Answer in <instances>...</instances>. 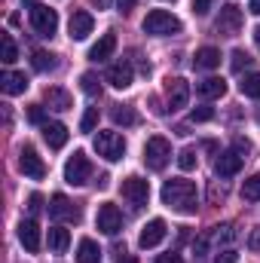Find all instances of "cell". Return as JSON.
Here are the masks:
<instances>
[{
  "label": "cell",
  "instance_id": "6da1fadb",
  "mask_svg": "<svg viewBox=\"0 0 260 263\" xmlns=\"http://www.w3.org/2000/svg\"><path fill=\"white\" fill-rule=\"evenodd\" d=\"M162 205H169L172 211H181V214H196L199 208V190H196L193 181H184V178H172L162 184Z\"/></svg>",
  "mask_w": 260,
  "mask_h": 263
},
{
  "label": "cell",
  "instance_id": "7a4b0ae2",
  "mask_svg": "<svg viewBox=\"0 0 260 263\" xmlns=\"http://www.w3.org/2000/svg\"><path fill=\"white\" fill-rule=\"evenodd\" d=\"M141 28L150 37H172V34H181V18L172 15L169 9H150Z\"/></svg>",
  "mask_w": 260,
  "mask_h": 263
},
{
  "label": "cell",
  "instance_id": "3957f363",
  "mask_svg": "<svg viewBox=\"0 0 260 263\" xmlns=\"http://www.w3.org/2000/svg\"><path fill=\"white\" fill-rule=\"evenodd\" d=\"M144 162H147V168L162 172V168L172 162V144H169L162 135L147 138V144H144Z\"/></svg>",
  "mask_w": 260,
  "mask_h": 263
},
{
  "label": "cell",
  "instance_id": "277c9868",
  "mask_svg": "<svg viewBox=\"0 0 260 263\" xmlns=\"http://www.w3.org/2000/svg\"><path fill=\"white\" fill-rule=\"evenodd\" d=\"M95 153L107 162H120L126 156V138L120 132H98L95 135Z\"/></svg>",
  "mask_w": 260,
  "mask_h": 263
},
{
  "label": "cell",
  "instance_id": "5b68a950",
  "mask_svg": "<svg viewBox=\"0 0 260 263\" xmlns=\"http://www.w3.org/2000/svg\"><path fill=\"white\" fill-rule=\"evenodd\" d=\"M89 178H92V162H89V156H86L83 150H73V156L65 162V181L70 187H83V184H89Z\"/></svg>",
  "mask_w": 260,
  "mask_h": 263
},
{
  "label": "cell",
  "instance_id": "8992f818",
  "mask_svg": "<svg viewBox=\"0 0 260 263\" xmlns=\"http://www.w3.org/2000/svg\"><path fill=\"white\" fill-rule=\"evenodd\" d=\"M31 28L40 34V37H52L59 31V12L49 9V6H31Z\"/></svg>",
  "mask_w": 260,
  "mask_h": 263
},
{
  "label": "cell",
  "instance_id": "52a82bcc",
  "mask_svg": "<svg viewBox=\"0 0 260 263\" xmlns=\"http://www.w3.org/2000/svg\"><path fill=\"white\" fill-rule=\"evenodd\" d=\"M242 22H245L242 9H239L236 3H227V6H220V15H217L214 28H217V34H224V37H236V34L242 31Z\"/></svg>",
  "mask_w": 260,
  "mask_h": 263
},
{
  "label": "cell",
  "instance_id": "ba28073f",
  "mask_svg": "<svg viewBox=\"0 0 260 263\" xmlns=\"http://www.w3.org/2000/svg\"><path fill=\"white\" fill-rule=\"evenodd\" d=\"M18 168H22V175L31 178V181H43V178H46V162L37 156V150H34L31 144L22 147V153H18Z\"/></svg>",
  "mask_w": 260,
  "mask_h": 263
},
{
  "label": "cell",
  "instance_id": "9c48e42d",
  "mask_svg": "<svg viewBox=\"0 0 260 263\" xmlns=\"http://www.w3.org/2000/svg\"><path fill=\"white\" fill-rule=\"evenodd\" d=\"M120 193H123V199L132 202V208H144L147 199H150V184H147L144 178L132 175V178H126V181L120 184Z\"/></svg>",
  "mask_w": 260,
  "mask_h": 263
},
{
  "label": "cell",
  "instance_id": "30bf717a",
  "mask_svg": "<svg viewBox=\"0 0 260 263\" xmlns=\"http://www.w3.org/2000/svg\"><path fill=\"white\" fill-rule=\"evenodd\" d=\"M165 98H169V107L172 110L187 107V101H190V83L184 77H169L165 80Z\"/></svg>",
  "mask_w": 260,
  "mask_h": 263
},
{
  "label": "cell",
  "instance_id": "8fae6325",
  "mask_svg": "<svg viewBox=\"0 0 260 263\" xmlns=\"http://www.w3.org/2000/svg\"><path fill=\"white\" fill-rule=\"evenodd\" d=\"M98 230L104 233V236H117L120 230H123V211L114 205V202H104L101 208H98Z\"/></svg>",
  "mask_w": 260,
  "mask_h": 263
},
{
  "label": "cell",
  "instance_id": "7c38bea8",
  "mask_svg": "<svg viewBox=\"0 0 260 263\" xmlns=\"http://www.w3.org/2000/svg\"><path fill=\"white\" fill-rule=\"evenodd\" d=\"M242 165H245V156L239 153V150H227V153H220L217 159H214V175L224 181V178H236L239 172H242Z\"/></svg>",
  "mask_w": 260,
  "mask_h": 263
},
{
  "label": "cell",
  "instance_id": "4fadbf2b",
  "mask_svg": "<svg viewBox=\"0 0 260 263\" xmlns=\"http://www.w3.org/2000/svg\"><path fill=\"white\" fill-rule=\"evenodd\" d=\"M92 28H95L92 12H86V9H73V12H70V22H67L70 40H86V37L92 34Z\"/></svg>",
  "mask_w": 260,
  "mask_h": 263
},
{
  "label": "cell",
  "instance_id": "5bb4252c",
  "mask_svg": "<svg viewBox=\"0 0 260 263\" xmlns=\"http://www.w3.org/2000/svg\"><path fill=\"white\" fill-rule=\"evenodd\" d=\"M165 233H169L165 220H162V217H153V220L144 223V230H141V236H138V245H141V248H156V245L165 239Z\"/></svg>",
  "mask_w": 260,
  "mask_h": 263
},
{
  "label": "cell",
  "instance_id": "9a60e30c",
  "mask_svg": "<svg viewBox=\"0 0 260 263\" xmlns=\"http://www.w3.org/2000/svg\"><path fill=\"white\" fill-rule=\"evenodd\" d=\"M49 214H52L55 220H70V223L80 220V208H77L65 193H55V196H52V202H49Z\"/></svg>",
  "mask_w": 260,
  "mask_h": 263
},
{
  "label": "cell",
  "instance_id": "2e32d148",
  "mask_svg": "<svg viewBox=\"0 0 260 263\" xmlns=\"http://www.w3.org/2000/svg\"><path fill=\"white\" fill-rule=\"evenodd\" d=\"M132 80H135V70H132V65L126 59L117 62V65H110V70H107V83H110L114 89H129Z\"/></svg>",
  "mask_w": 260,
  "mask_h": 263
},
{
  "label": "cell",
  "instance_id": "e0dca14e",
  "mask_svg": "<svg viewBox=\"0 0 260 263\" xmlns=\"http://www.w3.org/2000/svg\"><path fill=\"white\" fill-rule=\"evenodd\" d=\"M18 242L25 245V251H40V227L37 220H22L18 223Z\"/></svg>",
  "mask_w": 260,
  "mask_h": 263
},
{
  "label": "cell",
  "instance_id": "ac0fdd59",
  "mask_svg": "<svg viewBox=\"0 0 260 263\" xmlns=\"http://www.w3.org/2000/svg\"><path fill=\"white\" fill-rule=\"evenodd\" d=\"M0 89H3L6 95H22V92L28 89V77H25L22 70H3V73H0Z\"/></svg>",
  "mask_w": 260,
  "mask_h": 263
},
{
  "label": "cell",
  "instance_id": "d6986e66",
  "mask_svg": "<svg viewBox=\"0 0 260 263\" xmlns=\"http://www.w3.org/2000/svg\"><path fill=\"white\" fill-rule=\"evenodd\" d=\"M40 132H43V141H46L52 150H62L67 144V126L65 123H43Z\"/></svg>",
  "mask_w": 260,
  "mask_h": 263
},
{
  "label": "cell",
  "instance_id": "ffe728a7",
  "mask_svg": "<svg viewBox=\"0 0 260 263\" xmlns=\"http://www.w3.org/2000/svg\"><path fill=\"white\" fill-rule=\"evenodd\" d=\"M117 49V34H101V40L89 49V62H107Z\"/></svg>",
  "mask_w": 260,
  "mask_h": 263
},
{
  "label": "cell",
  "instance_id": "44dd1931",
  "mask_svg": "<svg viewBox=\"0 0 260 263\" xmlns=\"http://www.w3.org/2000/svg\"><path fill=\"white\" fill-rule=\"evenodd\" d=\"M196 92H199L202 98H208V101H214V98H224V92H227V83H224L220 77H208V80H202V83H196Z\"/></svg>",
  "mask_w": 260,
  "mask_h": 263
},
{
  "label": "cell",
  "instance_id": "7402d4cb",
  "mask_svg": "<svg viewBox=\"0 0 260 263\" xmlns=\"http://www.w3.org/2000/svg\"><path fill=\"white\" fill-rule=\"evenodd\" d=\"M193 65L199 67V70H214V67H220V49L202 46V49L193 55Z\"/></svg>",
  "mask_w": 260,
  "mask_h": 263
},
{
  "label": "cell",
  "instance_id": "603a6c76",
  "mask_svg": "<svg viewBox=\"0 0 260 263\" xmlns=\"http://www.w3.org/2000/svg\"><path fill=\"white\" fill-rule=\"evenodd\" d=\"M43 101L52 107V110H70V95H67L65 89H59V86H49L46 92H43Z\"/></svg>",
  "mask_w": 260,
  "mask_h": 263
},
{
  "label": "cell",
  "instance_id": "cb8c5ba5",
  "mask_svg": "<svg viewBox=\"0 0 260 263\" xmlns=\"http://www.w3.org/2000/svg\"><path fill=\"white\" fill-rule=\"evenodd\" d=\"M77 263H101V248L92 239H80V245H77Z\"/></svg>",
  "mask_w": 260,
  "mask_h": 263
},
{
  "label": "cell",
  "instance_id": "d4e9b609",
  "mask_svg": "<svg viewBox=\"0 0 260 263\" xmlns=\"http://www.w3.org/2000/svg\"><path fill=\"white\" fill-rule=\"evenodd\" d=\"M67 245H70V233H67L65 227H52V230H49V248H52L55 254H65Z\"/></svg>",
  "mask_w": 260,
  "mask_h": 263
},
{
  "label": "cell",
  "instance_id": "484cf974",
  "mask_svg": "<svg viewBox=\"0 0 260 263\" xmlns=\"http://www.w3.org/2000/svg\"><path fill=\"white\" fill-rule=\"evenodd\" d=\"M239 89H242V95L245 98H260V73H245L242 77V83H239Z\"/></svg>",
  "mask_w": 260,
  "mask_h": 263
},
{
  "label": "cell",
  "instance_id": "4316f807",
  "mask_svg": "<svg viewBox=\"0 0 260 263\" xmlns=\"http://www.w3.org/2000/svg\"><path fill=\"white\" fill-rule=\"evenodd\" d=\"M31 65H34V70H40V73H46V70H55V55L52 52H43V49H37L34 52V59H31Z\"/></svg>",
  "mask_w": 260,
  "mask_h": 263
},
{
  "label": "cell",
  "instance_id": "83f0119b",
  "mask_svg": "<svg viewBox=\"0 0 260 263\" xmlns=\"http://www.w3.org/2000/svg\"><path fill=\"white\" fill-rule=\"evenodd\" d=\"M110 117H114L117 126H135V123H138V114H135L132 107H126V104H117Z\"/></svg>",
  "mask_w": 260,
  "mask_h": 263
},
{
  "label": "cell",
  "instance_id": "f1b7e54d",
  "mask_svg": "<svg viewBox=\"0 0 260 263\" xmlns=\"http://www.w3.org/2000/svg\"><path fill=\"white\" fill-rule=\"evenodd\" d=\"M178 165H181V172H193L196 165H199V153H196V147H184V150L178 153Z\"/></svg>",
  "mask_w": 260,
  "mask_h": 263
},
{
  "label": "cell",
  "instance_id": "f546056e",
  "mask_svg": "<svg viewBox=\"0 0 260 263\" xmlns=\"http://www.w3.org/2000/svg\"><path fill=\"white\" fill-rule=\"evenodd\" d=\"M242 199L245 202H260V175H251L242 184Z\"/></svg>",
  "mask_w": 260,
  "mask_h": 263
},
{
  "label": "cell",
  "instance_id": "4dcf8cb0",
  "mask_svg": "<svg viewBox=\"0 0 260 263\" xmlns=\"http://www.w3.org/2000/svg\"><path fill=\"white\" fill-rule=\"evenodd\" d=\"M80 86H83V92H86L89 98L101 95V83H98V77H95V73H83V77H80Z\"/></svg>",
  "mask_w": 260,
  "mask_h": 263
},
{
  "label": "cell",
  "instance_id": "1f68e13d",
  "mask_svg": "<svg viewBox=\"0 0 260 263\" xmlns=\"http://www.w3.org/2000/svg\"><path fill=\"white\" fill-rule=\"evenodd\" d=\"M230 59H233V62H230V67H233L236 73H242V70H248V67H251V62H254V59H251V55H248L245 49H236V52H233Z\"/></svg>",
  "mask_w": 260,
  "mask_h": 263
},
{
  "label": "cell",
  "instance_id": "d6a6232c",
  "mask_svg": "<svg viewBox=\"0 0 260 263\" xmlns=\"http://www.w3.org/2000/svg\"><path fill=\"white\" fill-rule=\"evenodd\" d=\"M0 43H3V62H6V65H12V62L18 59V49H15L12 34H3V40H0Z\"/></svg>",
  "mask_w": 260,
  "mask_h": 263
},
{
  "label": "cell",
  "instance_id": "836d02e7",
  "mask_svg": "<svg viewBox=\"0 0 260 263\" xmlns=\"http://www.w3.org/2000/svg\"><path fill=\"white\" fill-rule=\"evenodd\" d=\"M208 239H214L217 245H220V242H233V239H236V230H233L230 223H224V227H214Z\"/></svg>",
  "mask_w": 260,
  "mask_h": 263
},
{
  "label": "cell",
  "instance_id": "e575fe53",
  "mask_svg": "<svg viewBox=\"0 0 260 263\" xmlns=\"http://www.w3.org/2000/svg\"><path fill=\"white\" fill-rule=\"evenodd\" d=\"M98 126V107H89L86 114H83V120H80V129L83 132H92Z\"/></svg>",
  "mask_w": 260,
  "mask_h": 263
},
{
  "label": "cell",
  "instance_id": "d590c367",
  "mask_svg": "<svg viewBox=\"0 0 260 263\" xmlns=\"http://www.w3.org/2000/svg\"><path fill=\"white\" fill-rule=\"evenodd\" d=\"M190 120H193V123H208V120H214V107H193V110H190Z\"/></svg>",
  "mask_w": 260,
  "mask_h": 263
},
{
  "label": "cell",
  "instance_id": "8d00e7d4",
  "mask_svg": "<svg viewBox=\"0 0 260 263\" xmlns=\"http://www.w3.org/2000/svg\"><path fill=\"white\" fill-rule=\"evenodd\" d=\"M28 123H34V126H43V123H49L40 104H31V107H28Z\"/></svg>",
  "mask_w": 260,
  "mask_h": 263
},
{
  "label": "cell",
  "instance_id": "74e56055",
  "mask_svg": "<svg viewBox=\"0 0 260 263\" xmlns=\"http://www.w3.org/2000/svg\"><path fill=\"white\" fill-rule=\"evenodd\" d=\"M214 263H239V254H236L233 248H224V251L214 254Z\"/></svg>",
  "mask_w": 260,
  "mask_h": 263
},
{
  "label": "cell",
  "instance_id": "f35d334b",
  "mask_svg": "<svg viewBox=\"0 0 260 263\" xmlns=\"http://www.w3.org/2000/svg\"><path fill=\"white\" fill-rule=\"evenodd\" d=\"M211 3H214V0H193V12H196V15H208Z\"/></svg>",
  "mask_w": 260,
  "mask_h": 263
},
{
  "label": "cell",
  "instance_id": "ab89813d",
  "mask_svg": "<svg viewBox=\"0 0 260 263\" xmlns=\"http://www.w3.org/2000/svg\"><path fill=\"white\" fill-rule=\"evenodd\" d=\"M28 208L37 214V211L43 208V196H40V193H31V196H28Z\"/></svg>",
  "mask_w": 260,
  "mask_h": 263
},
{
  "label": "cell",
  "instance_id": "60d3db41",
  "mask_svg": "<svg viewBox=\"0 0 260 263\" xmlns=\"http://www.w3.org/2000/svg\"><path fill=\"white\" fill-rule=\"evenodd\" d=\"M233 150H239V153H242V156H245V153H248V150H251V144H248V141H245V138H239V135H236V138H233Z\"/></svg>",
  "mask_w": 260,
  "mask_h": 263
},
{
  "label": "cell",
  "instance_id": "b9f144b4",
  "mask_svg": "<svg viewBox=\"0 0 260 263\" xmlns=\"http://www.w3.org/2000/svg\"><path fill=\"white\" fill-rule=\"evenodd\" d=\"M248 248H251V251H260V227L251 230V236H248Z\"/></svg>",
  "mask_w": 260,
  "mask_h": 263
},
{
  "label": "cell",
  "instance_id": "7bdbcfd3",
  "mask_svg": "<svg viewBox=\"0 0 260 263\" xmlns=\"http://www.w3.org/2000/svg\"><path fill=\"white\" fill-rule=\"evenodd\" d=\"M153 263H184V260H181V254H159Z\"/></svg>",
  "mask_w": 260,
  "mask_h": 263
},
{
  "label": "cell",
  "instance_id": "ee69618b",
  "mask_svg": "<svg viewBox=\"0 0 260 263\" xmlns=\"http://www.w3.org/2000/svg\"><path fill=\"white\" fill-rule=\"evenodd\" d=\"M138 0H117V6H120V12H129L132 6H135Z\"/></svg>",
  "mask_w": 260,
  "mask_h": 263
},
{
  "label": "cell",
  "instance_id": "f6af8a7d",
  "mask_svg": "<svg viewBox=\"0 0 260 263\" xmlns=\"http://www.w3.org/2000/svg\"><path fill=\"white\" fill-rule=\"evenodd\" d=\"M224 196H227V187H214V190H211V199H214V202L224 199Z\"/></svg>",
  "mask_w": 260,
  "mask_h": 263
},
{
  "label": "cell",
  "instance_id": "bcb514c9",
  "mask_svg": "<svg viewBox=\"0 0 260 263\" xmlns=\"http://www.w3.org/2000/svg\"><path fill=\"white\" fill-rule=\"evenodd\" d=\"M248 9H251L254 15H260V0H251V3H248Z\"/></svg>",
  "mask_w": 260,
  "mask_h": 263
},
{
  "label": "cell",
  "instance_id": "7dc6e473",
  "mask_svg": "<svg viewBox=\"0 0 260 263\" xmlns=\"http://www.w3.org/2000/svg\"><path fill=\"white\" fill-rule=\"evenodd\" d=\"M92 6H98V9H107V6H110V0H92Z\"/></svg>",
  "mask_w": 260,
  "mask_h": 263
},
{
  "label": "cell",
  "instance_id": "c3c4849f",
  "mask_svg": "<svg viewBox=\"0 0 260 263\" xmlns=\"http://www.w3.org/2000/svg\"><path fill=\"white\" fill-rule=\"evenodd\" d=\"M117 263H138V257H126V254H123V257H120Z\"/></svg>",
  "mask_w": 260,
  "mask_h": 263
},
{
  "label": "cell",
  "instance_id": "681fc988",
  "mask_svg": "<svg viewBox=\"0 0 260 263\" xmlns=\"http://www.w3.org/2000/svg\"><path fill=\"white\" fill-rule=\"evenodd\" d=\"M254 43H257V49H260V25L254 28Z\"/></svg>",
  "mask_w": 260,
  "mask_h": 263
},
{
  "label": "cell",
  "instance_id": "f907efd6",
  "mask_svg": "<svg viewBox=\"0 0 260 263\" xmlns=\"http://www.w3.org/2000/svg\"><path fill=\"white\" fill-rule=\"evenodd\" d=\"M22 3H25V6H37V0H22Z\"/></svg>",
  "mask_w": 260,
  "mask_h": 263
}]
</instances>
